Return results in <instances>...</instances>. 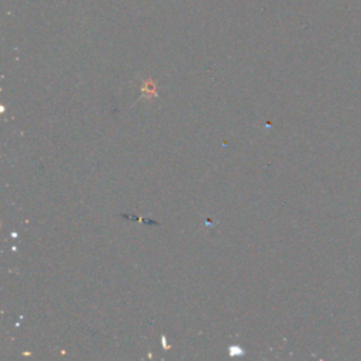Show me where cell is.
I'll list each match as a JSON object with an SVG mask.
<instances>
[{
  "label": "cell",
  "instance_id": "obj_1",
  "mask_svg": "<svg viewBox=\"0 0 361 361\" xmlns=\"http://www.w3.org/2000/svg\"><path fill=\"white\" fill-rule=\"evenodd\" d=\"M142 93H144V97L147 99H151V97H155L157 96V92H155V87L151 85V82H145V85L142 86Z\"/></svg>",
  "mask_w": 361,
  "mask_h": 361
}]
</instances>
